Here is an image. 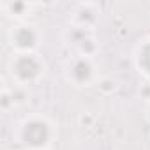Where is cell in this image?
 Masks as SVG:
<instances>
[{"instance_id": "cell-1", "label": "cell", "mask_w": 150, "mask_h": 150, "mask_svg": "<svg viewBox=\"0 0 150 150\" xmlns=\"http://www.w3.org/2000/svg\"><path fill=\"white\" fill-rule=\"evenodd\" d=\"M51 125L46 118L32 117L21 124L20 139L28 150H41L50 145L51 141Z\"/></svg>"}, {"instance_id": "cell-2", "label": "cell", "mask_w": 150, "mask_h": 150, "mask_svg": "<svg viewBox=\"0 0 150 150\" xmlns=\"http://www.w3.org/2000/svg\"><path fill=\"white\" fill-rule=\"evenodd\" d=\"M42 72V62L34 53H18L11 60V74L20 83H32Z\"/></svg>"}, {"instance_id": "cell-3", "label": "cell", "mask_w": 150, "mask_h": 150, "mask_svg": "<svg viewBox=\"0 0 150 150\" xmlns=\"http://www.w3.org/2000/svg\"><path fill=\"white\" fill-rule=\"evenodd\" d=\"M9 39L13 48H16L20 53H32V50H35L39 44V32L32 25H18L11 28Z\"/></svg>"}, {"instance_id": "cell-4", "label": "cell", "mask_w": 150, "mask_h": 150, "mask_svg": "<svg viewBox=\"0 0 150 150\" xmlns=\"http://www.w3.org/2000/svg\"><path fill=\"white\" fill-rule=\"evenodd\" d=\"M92 74H94V67H92V64H90L88 58H78V60H74V64L71 67V76H72V80L76 81V83L83 85V83L90 81Z\"/></svg>"}, {"instance_id": "cell-5", "label": "cell", "mask_w": 150, "mask_h": 150, "mask_svg": "<svg viewBox=\"0 0 150 150\" xmlns=\"http://www.w3.org/2000/svg\"><path fill=\"white\" fill-rule=\"evenodd\" d=\"M138 67L150 76V39H146L141 46H139V51H138Z\"/></svg>"}, {"instance_id": "cell-6", "label": "cell", "mask_w": 150, "mask_h": 150, "mask_svg": "<svg viewBox=\"0 0 150 150\" xmlns=\"http://www.w3.org/2000/svg\"><path fill=\"white\" fill-rule=\"evenodd\" d=\"M9 13H13V16L16 14V16H23L25 13H23V9H27V4H6L4 6Z\"/></svg>"}, {"instance_id": "cell-7", "label": "cell", "mask_w": 150, "mask_h": 150, "mask_svg": "<svg viewBox=\"0 0 150 150\" xmlns=\"http://www.w3.org/2000/svg\"><path fill=\"white\" fill-rule=\"evenodd\" d=\"M148 118H150V108H148Z\"/></svg>"}]
</instances>
